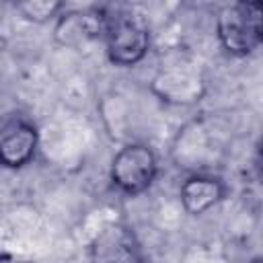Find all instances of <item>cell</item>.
Masks as SVG:
<instances>
[{
  "label": "cell",
  "instance_id": "cell-9",
  "mask_svg": "<svg viewBox=\"0 0 263 263\" xmlns=\"http://www.w3.org/2000/svg\"><path fill=\"white\" fill-rule=\"evenodd\" d=\"M253 263H261V259H255V261H253Z\"/></svg>",
  "mask_w": 263,
  "mask_h": 263
},
{
  "label": "cell",
  "instance_id": "cell-5",
  "mask_svg": "<svg viewBox=\"0 0 263 263\" xmlns=\"http://www.w3.org/2000/svg\"><path fill=\"white\" fill-rule=\"evenodd\" d=\"M39 146L37 127L27 119H12L0 129V164L21 168L35 158Z\"/></svg>",
  "mask_w": 263,
  "mask_h": 263
},
{
  "label": "cell",
  "instance_id": "cell-7",
  "mask_svg": "<svg viewBox=\"0 0 263 263\" xmlns=\"http://www.w3.org/2000/svg\"><path fill=\"white\" fill-rule=\"evenodd\" d=\"M226 195V187L220 179L210 175H191L181 183L179 199L189 216H201L220 203Z\"/></svg>",
  "mask_w": 263,
  "mask_h": 263
},
{
  "label": "cell",
  "instance_id": "cell-3",
  "mask_svg": "<svg viewBox=\"0 0 263 263\" xmlns=\"http://www.w3.org/2000/svg\"><path fill=\"white\" fill-rule=\"evenodd\" d=\"M158 175V158L146 144H127L111 160L109 179L125 195L144 193Z\"/></svg>",
  "mask_w": 263,
  "mask_h": 263
},
{
  "label": "cell",
  "instance_id": "cell-2",
  "mask_svg": "<svg viewBox=\"0 0 263 263\" xmlns=\"http://www.w3.org/2000/svg\"><path fill=\"white\" fill-rule=\"evenodd\" d=\"M105 51L111 64L132 68L140 64L150 49V31L142 16L132 10H105Z\"/></svg>",
  "mask_w": 263,
  "mask_h": 263
},
{
  "label": "cell",
  "instance_id": "cell-1",
  "mask_svg": "<svg viewBox=\"0 0 263 263\" xmlns=\"http://www.w3.org/2000/svg\"><path fill=\"white\" fill-rule=\"evenodd\" d=\"M216 33L230 55H251L263 39V4L259 0L224 4L216 14Z\"/></svg>",
  "mask_w": 263,
  "mask_h": 263
},
{
  "label": "cell",
  "instance_id": "cell-8",
  "mask_svg": "<svg viewBox=\"0 0 263 263\" xmlns=\"http://www.w3.org/2000/svg\"><path fill=\"white\" fill-rule=\"evenodd\" d=\"M16 10L23 14V18L33 23H47L51 18H58L64 10V2L58 0H25L16 4Z\"/></svg>",
  "mask_w": 263,
  "mask_h": 263
},
{
  "label": "cell",
  "instance_id": "cell-4",
  "mask_svg": "<svg viewBox=\"0 0 263 263\" xmlns=\"http://www.w3.org/2000/svg\"><path fill=\"white\" fill-rule=\"evenodd\" d=\"M92 263H142V247L125 224H107L90 242Z\"/></svg>",
  "mask_w": 263,
  "mask_h": 263
},
{
  "label": "cell",
  "instance_id": "cell-6",
  "mask_svg": "<svg viewBox=\"0 0 263 263\" xmlns=\"http://www.w3.org/2000/svg\"><path fill=\"white\" fill-rule=\"evenodd\" d=\"M107 14L105 8H86V10H66L58 16L55 37L64 45H84L88 41L103 39Z\"/></svg>",
  "mask_w": 263,
  "mask_h": 263
}]
</instances>
